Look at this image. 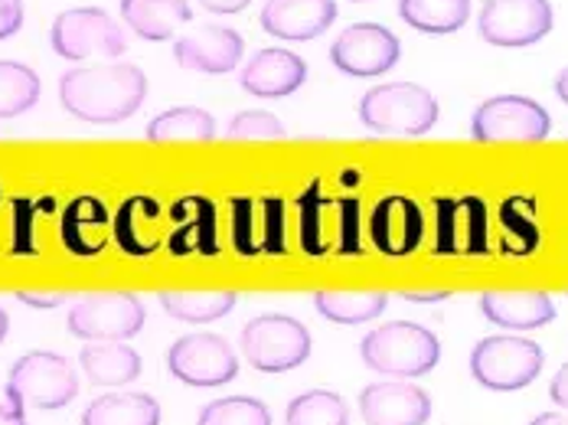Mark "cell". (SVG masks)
<instances>
[{
	"mask_svg": "<svg viewBox=\"0 0 568 425\" xmlns=\"http://www.w3.org/2000/svg\"><path fill=\"white\" fill-rule=\"evenodd\" d=\"M148 99V75L131 62L69 69L59 79L62 109L89 124L128 122Z\"/></svg>",
	"mask_w": 568,
	"mask_h": 425,
	"instance_id": "1",
	"label": "cell"
},
{
	"mask_svg": "<svg viewBox=\"0 0 568 425\" xmlns=\"http://www.w3.org/2000/svg\"><path fill=\"white\" fill-rule=\"evenodd\" d=\"M359 357L373 373H383L393 380H412V376H425L438 366L442 344L422 324L389 321L363 337Z\"/></svg>",
	"mask_w": 568,
	"mask_h": 425,
	"instance_id": "2",
	"label": "cell"
},
{
	"mask_svg": "<svg viewBox=\"0 0 568 425\" xmlns=\"http://www.w3.org/2000/svg\"><path fill=\"white\" fill-rule=\"evenodd\" d=\"M359 122L376 134L422 138L438 122V99L415 82H386L359 99Z\"/></svg>",
	"mask_w": 568,
	"mask_h": 425,
	"instance_id": "3",
	"label": "cell"
},
{
	"mask_svg": "<svg viewBox=\"0 0 568 425\" xmlns=\"http://www.w3.org/2000/svg\"><path fill=\"white\" fill-rule=\"evenodd\" d=\"M546 364V354L536 341L513 337V334H497L484 337L470 351V376L494 393H516L529 386Z\"/></svg>",
	"mask_w": 568,
	"mask_h": 425,
	"instance_id": "4",
	"label": "cell"
},
{
	"mask_svg": "<svg viewBox=\"0 0 568 425\" xmlns=\"http://www.w3.org/2000/svg\"><path fill=\"white\" fill-rule=\"evenodd\" d=\"M242 354L258 373H287L311 357V331L291 314H262L242 327Z\"/></svg>",
	"mask_w": 568,
	"mask_h": 425,
	"instance_id": "5",
	"label": "cell"
},
{
	"mask_svg": "<svg viewBox=\"0 0 568 425\" xmlns=\"http://www.w3.org/2000/svg\"><path fill=\"white\" fill-rule=\"evenodd\" d=\"M69 334L89 344H121L144 327V304L131 292H92L72 304Z\"/></svg>",
	"mask_w": 568,
	"mask_h": 425,
	"instance_id": "6",
	"label": "cell"
},
{
	"mask_svg": "<svg viewBox=\"0 0 568 425\" xmlns=\"http://www.w3.org/2000/svg\"><path fill=\"white\" fill-rule=\"evenodd\" d=\"M7 396H17L27 409H62L79 396V376L65 357L33 351L10 366Z\"/></svg>",
	"mask_w": 568,
	"mask_h": 425,
	"instance_id": "7",
	"label": "cell"
},
{
	"mask_svg": "<svg viewBox=\"0 0 568 425\" xmlns=\"http://www.w3.org/2000/svg\"><path fill=\"white\" fill-rule=\"evenodd\" d=\"M50 43L57 50V57L69 62L92 60H118L128 43H124V30L114 23L112 13H105L102 7H72L62 10L53 20L50 30Z\"/></svg>",
	"mask_w": 568,
	"mask_h": 425,
	"instance_id": "8",
	"label": "cell"
},
{
	"mask_svg": "<svg viewBox=\"0 0 568 425\" xmlns=\"http://www.w3.org/2000/svg\"><path fill=\"white\" fill-rule=\"evenodd\" d=\"M552 20L556 13L549 0H484L477 30L490 47L519 50L546 40Z\"/></svg>",
	"mask_w": 568,
	"mask_h": 425,
	"instance_id": "9",
	"label": "cell"
},
{
	"mask_svg": "<svg viewBox=\"0 0 568 425\" xmlns=\"http://www.w3.org/2000/svg\"><path fill=\"white\" fill-rule=\"evenodd\" d=\"M168 370L186 386L216 389L235 380L239 357L220 334H186L168 351Z\"/></svg>",
	"mask_w": 568,
	"mask_h": 425,
	"instance_id": "10",
	"label": "cell"
},
{
	"mask_svg": "<svg viewBox=\"0 0 568 425\" xmlns=\"http://www.w3.org/2000/svg\"><path fill=\"white\" fill-rule=\"evenodd\" d=\"M552 131L549 112L526 95H494L470 122L477 141H546Z\"/></svg>",
	"mask_w": 568,
	"mask_h": 425,
	"instance_id": "11",
	"label": "cell"
},
{
	"mask_svg": "<svg viewBox=\"0 0 568 425\" xmlns=\"http://www.w3.org/2000/svg\"><path fill=\"white\" fill-rule=\"evenodd\" d=\"M398 57H402V43L383 23H353L331 47V62L343 75H356V79H376L389 72Z\"/></svg>",
	"mask_w": 568,
	"mask_h": 425,
	"instance_id": "12",
	"label": "cell"
},
{
	"mask_svg": "<svg viewBox=\"0 0 568 425\" xmlns=\"http://www.w3.org/2000/svg\"><path fill=\"white\" fill-rule=\"evenodd\" d=\"M359 416L366 425H425L432 419V396L408 380L369 383L359 393Z\"/></svg>",
	"mask_w": 568,
	"mask_h": 425,
	"instance_id": "13",
	"label": "cell"
},
{
	"mask_svg": "<svg viewBox=\"0 0 568 425\" xmlns=\"http://www.w3.org/2000/svg\"><path fill=\"white\" fill-rule=\"evenodd\" d=\"M245 53L242 37L232 27H200L193 33H183L173 43V60L190 72H206V75H223L232 72Z\"/></svg>",
	"mask_w": 568,
	"mask_h": 425,
	"instance_id": "14",
	"label": "cell"
},
{
	"mask_svg": "<svg viewBox=\"0 0 568 425\" xmlns=\"http://www.w3.org/2000/svg\"><path fill=\"white\" fill-rule=\"evenodd\" d=\"M337 20V0H268L262 7V30L268 37L304 43L317 40Z\"/></svg>",
	"mask_w": 568,
	"mask_h": 425,
	"instance_id": "15",
	"label": "cell"
},
{
	"mask_svg": "<svg viewBox=\"0 0 568 425\" xmlns=\"http://www.w3.org/2000/svg\"><path fill=\"white\" fill-rule=\"evenodd\" d=\"M438 252L448 255L487 252V206L477 196L438 200Z\"/></svg>",
	"mask_w": 568,
	"mask_h": 425,
	"instance_id": "16",
	"label": "cell"
},
{
	"mask_svg": "<svg viewBox=\"0 0 568 425\" xmlns=\"http://www.w3.org/2000/svg\"><path fill=\"white\" fill-rule=\"evenodd\" d=\"M307 82V62L291 50H258L242 69V89L255 99H284Z\"/></svg>",
	"mask_w": 568,
	"mask_h": 425,
	"instance_id": "17",
	"label": "cell"
},
{
	"mask_svg": "<svg viewBox=\"0 0 568 425\" xmlns=\"http://www.w3.org/2000/svg\"><path fill=\"white\" fill-rule=\"evenodd\" d=\"M373 245L386 255H408L422 245L425 236V216L415 200L408 196H386L373 210Z\"/></svg>",
	"mask_w": 568,
	"mask_h": 425,
	"instance_id": "18",
	"label": "cell"
},
{
	"mask_svg": "<svg viewBox=\"0 0 568 425\" xmlns=\"http://www.w3.org/2000/svg\"><path fill=\"white\" fill-rule=\"evenodd\" d=\"M480 311L490 324L507 327V331H539L556 321V304L546 292L532 289H500V292H484Z\"/></svg>",
	"mask_w": 568,
	"mask_h": 425,
	"instance_id": "19",
	"label": "cell"
},
{
	"mask_svg": "<svg viewBox=\"0 0 568 425\" xmlns=\"http://www.w3.org/2000/svg\"><path fill=\"white\" fill-rule=\"evenodd\" d=\"M118 7H121L124 27L151 43L173 40V30L193 20V10L186 0H121Z\"/></svg>",
	"mask_w": 568,
	"mask_h": 425,
	"instance_id": "20",
	"label": "cell"
},
{
	"mask_svg": "<svg viewBox=\"0 0 568 425\" xmlns=\"http://www.w3.org/2000/svg\"><path fill=\"white\" fill-rule=\"evenodd\" d=\"M79 364L92 386H128L141 376V357L128 344H85Z\"/></svg>",
	"mask_w": 568,
	"mask_h": 425,
	"instance_id": "21",
	"label": "cell"
},
{
	"mask_svg": "<svg viewBox=\"0 0 568 425\" xmlns=\"http://www.w3.org/2000/svg\"><path fill=\"white\" fill-rule=\"evenodd\" d=\"M82 425H161V406L148 393L99 396L85 406Z\"/></svg>",
	"mask_w": 568,
	"mask_h": 425,
	"instance_id": "22",
	"label": "cell"
},
{
	"mask_svg": "<svg viewBox=\"0 0 568 425\" xmlns=\"http://www.w3.org/2000/svg\"><path fill=\"white\" fill-rule=\"evenodd\" d=\"M389 304L386 292H353V289H324L314 295V307L321 311V317L353 327V324H366L376 321Z\"/></svg>",
	"mask_w": 568,
	"mask_h": 425,
	"instance_id": "23",
	"label": "cell"
},
{
	"mask_svg": "<svg viewBox=\"0 0 568 425\" xmlns=\"http://www.w3.org/2000/svg\"><path fill=\"white\" fill-rule=\"evenodd\" d=\"M398 17L432 37L457 33L470 17V0H398Z\"/></svg>",
	"mask_w": 568,
	"mask_h": 425,
	"instance_id": "24",
	"label": "cell"
},
{
	"mask_svg": "<svg viewBox=\"0 0 568 425\" xmlns=\"http://www.w3.org/2000/svg\"><path fill=\"white\" fill-rule=\"evenodd\" d=\"M161 307L183 321V324H210L226 317L235 307V292L213 289V292H161Z\"/></svg>",
	"mask_w": 568,
	"mask_h": 425,
	"instance_id": "25",
	"label": "cell"
},
{
	"mask_svg": "<svg viewBox=\"0 0 568 425\" xmlns=\"http://www.w3.org/2000/svg\"><path fill=\"white\" fill-rule=\"evenodd\" d=\"M148 141H210L216 138V122L210 112L196 109V105H176L161 112L144 131Z\"/></svg>",
	"mask_w": 568,
	"mask_h": 425,
	"instance_id": "26",
	"label": "cell"
},
{
	"mask_svg": "<svg viewBox=\"0 0 568 425\" xmlns=\"http://www.w3.org/2000/svg\"><path fill=\"white\" fill-rule=\"evenodd\" d=\"M40 102V75L23 62L0 60V119H17Z\"/></svg>",
	"mask_w": 568,
	"mask_h": 425,
	"instance_id": "27",
	"label": "cell"
},
{
	"mask_svg": "<svg viewBox=\"0 0 568 425\" xmlns=\"http://www.w3.org/2000/svg\"><path fill=\"white\" fill-rule=\"evenodd\" d=\"M158 203L134 196L118 210V243L124 245L131 255H151L158 249V240L151 233V226L158 223Z\"/></svg>",
	"mask_w": 568,
	"mask_h": 425,
	"instance_id": "28",
	"label": "cell"
},
{
	"mask_svg": "<svg viewBox=\"0 0 568 425\" xmlns=\"http://www.w3.org/2000/svg\"><path fill=\"white\" fill-rule=\"evenodd\" d=\"M284 425H349V409L334 389H307L287 403Z\"/></svg>",
	"mask_w": 568,
	"mask_h": 425,
	"instance_id": "29",
	"label": "cell"
},
{
	"mask_svg": "<svg viewBox=\"0 0 568 425\" xmlns=\"http://www.w3.org/2000/svg\"><path fill=\"white\" fill-rule=\"evenodd\" d=\"M196 425H272V413L262 399L226 396V399H213L210 406H203Z\"/></svg>",
	"mask_w": 568,
	"mask_h": 425,
	"instance_id": "30",
	"label": "cell"
},
{
	"mask_svg": "<svg viewBox=\"0 0 568 425\" xmlns=\"http://www.w3.org/2000/svg\"><path fill=\"white\" fill-rule=\"evenodd\" d=\"M92 226H95V230L105 226V210H102V203H99V200H89V196H85V200H75V203L65 210V226H62L65 245H69L72 252H79V255L99 252L102 245L89 236Z\"/></svg>",
	"mask_w": 568,
	"mask_h": 425,
	"instance_id": "31",
	"label": "cell"
},
{
	"mask_svg": "<svg viewBox=\"0 0 568 425\" xmlns=\"http://www.w3.org/2000/svg\"><path fill=\"white\" fill-rule=\"evenodd\" d=\"M504 236H507V252L526 255L539 245V223H536V206L532 200H507L500 210Z\"/></svg>",
	"mask_w": 568,
	"mask_h": 425,
	"instance_id": "32",
	"label": "cell"
},
{
	"mask_svg": "<svg viewBox=\"0 0 568 425\" xmlns=\"http://www.w3.org/2000/svg\"><path fill=\"white\" fill-rule=\"evenodd\" d=\"M226 138H232V141H245V138H258V141L284 138V124L272 112H239L226 124Z\"/></svg>",
	"mask_w": 568,
	"mask_h": 425,
	"instance_id": "33",
	"label": "cell"
},
{
	"mask_svg": "<svg viewBox=\"0 0 568 425\" xmlns=\"http://www.w3.org/2000/svg\"><path fill=\"white\" fill-rule=\"evenodd\" d=\"M327 203H321V193H317V186L301 200V243H304V249L307 252H324L327 249V236H324V230H321V210H324Z\"/></svg>",
	"mask_w": 568,
	"mask_h": 425,
	"instance_id": "34",
	"label": "cell"
},
{
	"mask_svg": "<svg viewBox=\"0 0 568 425\" xmlns=\"http://www.w3.org/2000/svg\"><path fill=\"white\" fill-rule=\"evenodd\" d=\"M341 210V252H359V243H356V240H359V220H356L359 206H356V200H343Z\"/></svg>",
	"mask_w": 568,
	"mask_h": 425,
	"instance_id": "35",
	"label": "cell"
},
{
	"mask_svg": "<svg viewBox=\"0 0 568 425\" xmlns=\"http://www.w3.org/2000/svg\"><path fill=\"white\" fill-rule=\"evenodd\" d=\"M23 27V0H0V40H10Z\"/></svg>",
	"mask_w": 568,
	"mask_h": 425,
	"instance_id": "36",
	"label": "cell"
},
{
	"mask_svg": "<svg viewBox=\"0 0 568 425\" xmlns=\"http://www.w3.org/2000/svg\"><path fill=\"white\" fill-rule=\"evenodd\" d=\"M268 249H278L282 252V203L268 200Z\"/></svg>",
	"mask_w": 568,
	"mask_h": 425,
	"instance_id": "37",
	"label": "cell"
},
{
	"mask_svg": "<svg viewBox=\"0 0 568 425\" xmlns=\"http://www.w3.org/2000/svg\"><path fill=\"white\" fill-rule=\"evenodd\" d=\"M0 425H27V406L17 396H7V403H0Z\"/></svg>",
	"mask_w": 568,
	"mask_h": 425,
	"instance_id": "38",
	"label": "cell"
},
{
	"mask_svg": "<svg viewBox=\"0 0 568 425\" xmlns=\"http://www.w3.org/2000/svg\"><path fill=\"white\" fill-rule=\"evenodd\" d=\"M549 399H552L559 409H566L568 413V364L552 376V383H549Z\"/></svg>",
	"mask_w": 568,
	"mask_h": 425,
	"instance_id": "39",
	"label": "cell"
},
{
	"mask_svg": "<svg viewBox=\"0 0 568 425\" xmlns=\"http://www.w3.org/2000/svg\"><path fill=\"white\" fill-rule=\"evenodd\" d=\"M17 298L23 304H30V307H59V304L65 302V295L62 292H53V295H37V292H17Z\"/></svg>",
	"mask_w": 568,
	"mask_h": 425,
	"instance_id": "40",
	"label": "cell"
},
{
	"mask_svg": "<svg viewBox=\"0 0 568 425\" xmlns=\"http://www.w3.org/2000/svg\"><path fill=\"white\" fill-rule=\"evenodd\" d=\"M252 0H200V7H206L210 13H242Z\"/></svg>",
	"mask_w": 568,
	"mask_h": 425,
	"instance_id": "41",
	"label": "cell"
},
{
	"mask_svg": "<svg viewBox=\"0 0 568 425\" xmlns=\"http://www.w3.org/2000/svg\"><path fill=\"white\" fill-rule=\"evenodd\" d=\"M405 302H445L452 298V292H402Z\"/></svg>",
	"mask_w": 568,
	"mask_h": 425,
	"instance_id": "42",
	"label": "cell"
},
{
	"mask_svg": "<svg viewBox=\"0 0 568 425\" xmlns=\"http://www.w3.org/2000/svg\"><path fill=\"white\" fill-rule=\"evenodd\" d=\"M529 425H568V416H562V413H539Z\"/></svg>",
	"mask_w": 568,
	"mask_h": 425,
	"instance_id": "43",
	"label": "cell"
},
{
	"mask_svg": "<svg viewBox=\"0 0 568 425\" xmlns=\"http://www.w3.org/2000/svg\"><path fill=\"white\" fill-rule=\"evenodd\" d=\"M556 95H559V99L568 105V65L559 72V75H556Z\"/></svg>",
	"mask_w": 568,
	"mask_h": 425,
	"instance_id": "44",
	"label": "cell"
},
{
	"mask_svg": "<svg viewBox=\"0 0 568 425\" xmlns=\"http://www.w3.org/2000/svg\"><path fill=\"white\" fill-rule=\"evenodd\" d=\"M7 331H10V317H7V311L0 307V344H3V337H7Z\"/></svg>",
	"mask_w": 568,
	"mask_h": 425,
	"instance_id": "45",
	"label": "cell"
},
{
	"mask_svg": "<svg viewBox=\"0 0 568 425\" xmlns=\"http://www.w3.org/2000/svg\"><path fill=\"white\" fill-rule=\"evenodd\" d=\"M353 3H366V0H353Z\"/></svg>",
	"mask_w": 568,
	"mask_h": 425,
	"instance_id": "46",
	"label": "cell"
}]
</instances>
